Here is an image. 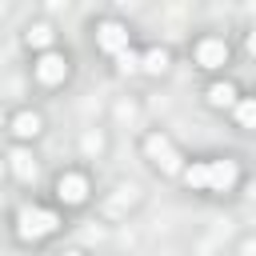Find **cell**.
I'll list each match as a JSON object with an SVG mask.
<instances>
[{
  "mask_svg": "<svg viewBox=\"0 0 256 256\" xmlns=\"http://www.w3.org/2000/svg\"><path fill=\"white\" fill-rule=\"evenodd\" d=\"M236 180H240V164L228 160V156L184 168V184H188V188H204V192H232Z\"/></svg>",
  "mask_w": 256,
  "mask_h": 256,
  "instance_id": "cell-1",
  "label": "cell"
},
{
  "mask_svg": "<svg viewBox=\"0 0 256 256\" xmlns=\"http://www.w3.org/2000/svg\"><path fill=\"white\" fill-rule=\"evenodd\" d=\"M56 228H60V216L48 212V208H40V204H24V208L16 212V236H20L24 244H36V240L52 236Z\"/></svg>",
  "mask_w": 256,
  "mask_h": 256,
  "instance_id": "cell-2",
  "label": "cell"
},
{
  "mask_svg": "<svg viewBox=\"0 0 256 256\" xmlns=\"http://www.w3.org/2000/svg\"><path fill=\"white\" fill-rule=\"evenodd\" d=\"M144 152H148V156H152V160H156V164H160V168H164L168 176H176V172H184V164H180L184 156H180V152L172 148V140H168V136H160V132H152V136L144 140Z\"/></svg>",
  "mask_w": 256,
  "mask_h": 256,
  "instance_id": "cell-3",
  "label": "cell"
},
{
  "mask_svg": "<svg viewBox=\"0 0 256 256\" xmlns=\"http://www.w3.org/2000/svg\"><path fill=\"white\" fill-rule=\"evenodd\" d=\"M96 44H100L108 56H120V52L128 48V28H124L120 20H100V24H96Z\"/></svg>",
  "mask_w": 256,
  "mask_h": 256,
  "instance_id": "cell-4",
  "label": "cell"
},
{
  "mask_svg": "<svg viewBox=\"0 0 256 256\" xmlns=\"http://www.w3.org/2000/svg\"><path fill=\"white\" fill-rule=\"evenodd\" d=\"M56 196H60V204L76 208V204L88 200V180H84L80 172H64V176L56 180Z\"/></svg>",
  "mask_w": 256,
  "mask_h": 256,
  "instance_id": "cell-5",
  "label": "cell"
},
{
  "mask_svg": "<svg viewBox=\"0 0 256 256\" xmlns=\"http://www.w3.org/2000/svg\"><path fill=\"white\" fill-rule=\"evenodd\" d=\"M196 64H200V68H220V64H228V44L216 40V36H204V40L196 44Z\"/></svg>",
  "mask_w": 256,
  "mask_h": 256,
  "instance_id": "cell-6",
  "label": "cell"
},
{
  "mask_svg": "<svg viewBox=\"0 0 256 256\" xmlns=\"http://www.w3.org/2000/svg\"><path fill=\"white\" fill-rule=\"evenodd\" d=\"M68 76V60L60 56V52H44L40 60H36V80L40 84H60Z\"/></svg>",
  "mask_w": 256,
  "mask_h": 256,
  "instance_id": "cell-7",
  "label": "cell"
},
{
  "mask_svg": "<svg viewBox=\"0 0 256 256\" xmlns=\"http://www.w3.org/2000/svg\"><path fill=\"white\" fill-rule=\"evenodd\" d=\"M40 128H44V120H40L36 112H16V116H12V132H16L20 140H28V136H40Z\"/></svg>",
  "mask_w": 256,
  "mask_h": 256,
  "instance_id": "cell-8",
  "label": "cell"
},
{
  "mask_svg": "<svg viewBox=\"0 0 256 256\" xmlns=\"http://www.w3.org/2000/svg\"><path fill=\"white\" fill-rule=\"evenodd\" d=\"M168 48H148L144 56H140V68L144 72H152V76H160V72H168Z\"/></svg>",
  "mask_w": 256,
  "mask_h": 256,
  "instance_id": "cell-9",
  "label": "cell"
},
{
  "mask_svg": "<svg viewBox=\"0 0 256 256\" xmlns=\"http://www.w3.org/2000/svg\"><path fill=\"white\" fill-rule=\"evenodd\" d=\"M208 104L212 108H236V88L224 80V84H212L208 88Z\"/></svg>",
  "mask_w": 256,
  "mask_h": 256,
  "instance_id": "cell-10",
  "label": "cell"
},
{
  "mask_svg": "<svg viewBox=\"0 0 256 256\" xmlns=\"http://www.w3.org/2000/svg\"><path fill=\"white\" fill-rule=\"evenodd\" d=\"M236 124L240 128H248V132H256V96H244V100H236Z\"/></svg>",
  "mask_w": 256,
  "mask_h": 256,
  "instance_id": "cell-11",
  "label": "cell"
},
{
  "mask_svg": "<svg viewBox=\"0 0 256 256\" xmlns=\"http://www.w3.org/2000/svg\"><path fill=\"white\" fill-rule=\"evenodd\" d=\"M8 168H12V172H16L20 180H32V176H36V160H32L28 152H20V148H16L12 156H8Z\"/></svg>",
  "mask_w": 256,
  "mask_h": 256,
  "instance_id": "cell-12",
  "label": "cell"
},
{
  "mask_svg": "<svg viewBox=\"0 0 256 256\" xmlns=\"http://www.w3.org/2000/svg\"><path fill=\"white\" fill-rule=\"evenodd\" d=\"M24 40H28V48H48V44H52V28H48V24H32Z\"/></svg>",
  "mask_w": 256,
  "mask_h": 256,
  "instance_id": "cell-13",
  "label": "cell"
},
{
  "mask_svg": "<svg viewBox=\"0 0 256 256\" xmlns=\"http://www.w3.org/2000/svg\"><path fill=\"white\" fill-rule=\"evenodd\" d=\"M116 68H120V72H136V68H140V56H136L132 48H124V52L116 56Z\"/></svg>",
  "mask_w": 256,
  "mask_h": 256,
  "instance_id": "cell-14",
  "label": "cell"
},
{
  "mask_svg": "<svg viewBox=\"0 0 256 256\" xmlns=\"http://www.w3.org/2000/svg\"><path fill=\"white\" fill-rule=\"evenodd\" d=\"M248 52H252V56H256V28H252V32H248Z\"/></svg>",
  "mask_w": 256,
  "mask_h": 256,
  "instance_id": "cell-15",
  "label": "cell"
},
{
  "mask_svg": "<svg viewBox=\"0 0 256 256\" xmlns=\"http://www.w3.org/2000/svg\"><path fill=\"white\" fill-rule=\"evenodd\" d=\"M4 168H8V164H4V160H0V176H4Z\"/></svg>",
  "mask_w": 256,
  "mask_h": 256,
  "instance_id": "cell-16",
  "label": "cell"
},
{
  "mask_svg": "<svg viewBox=\"0 0 256 256\" xmlns=\"http://www.w3.org/2000/svg\"><path fill=\"white\" fill-rule=\"evenodd\" d=\"M64 256H84V252H64Z\"/></svg>",
  "mask_w": 256,
  "mask_h": 256,
  "instance_id": "cell-17",
  "label": "cell"
}]
</instances>
